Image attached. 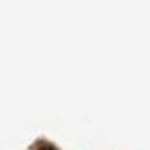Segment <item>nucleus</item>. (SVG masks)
I'll list each match as a JSON object with an SVG mask.
<instances>
[{"label": "nucleus", "instance_id": "nucleus-1", "mask_svg": "<svg viewBox=\"0 0 150 150\" xmlns=\"http://www.w3.org/2000/svg\"><path fill=\"white\" fill-rule=\"evenodd\" d=\"M36 150H57V149L47 142H38L36 145Z\"/></svg>", "mask_w": 150, "mask_h": 150}]
</instances>
